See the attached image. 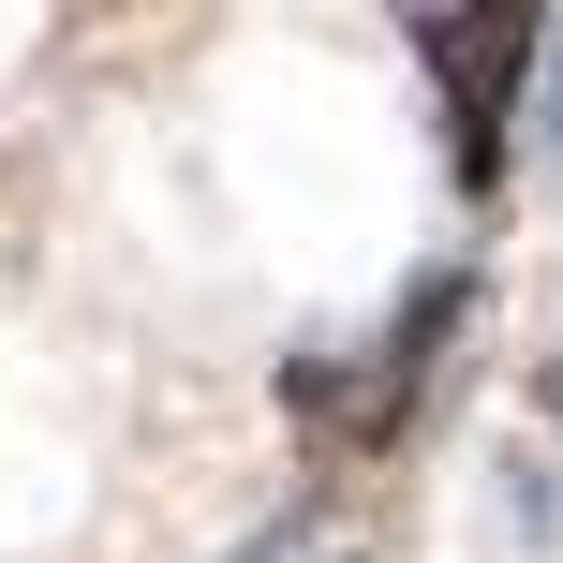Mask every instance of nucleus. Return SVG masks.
I'll list each match as a JSON object with an SVG mask.
<instances>
[{"instance_id": "1", "label": "nucleus", "mask_w": 563, "mask_h": 563, "mask_svg": "<svg viewBox=\"0 0 563 563\" xmlns=\"http://www.w3.org/2000/svg\"><path fill=\"white\" fill-rule=\"evenodd\" d=\"M549 119H563V30H549Z\"/></svg>"}]
</instances>
